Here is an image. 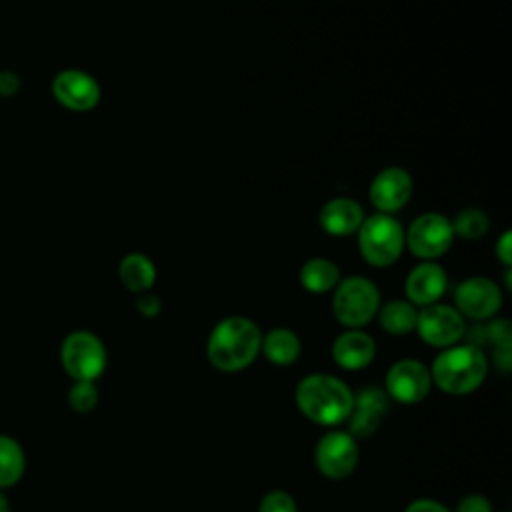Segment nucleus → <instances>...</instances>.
Returning <instances> with one entry per match:
<instances>
[{
  "mask_svg": "<svg viewBox=\"0 0 512 512\" xmlns=\"http://www.w3.org/2000/svg\"><path fill=\"white\" fill-rule=\"evenodd\" d=\"M262 332L246 316L222 318L210 332L206 356L220 372H240L248 368L260 354Z\"/></svg>",
  "mask_w": 512,
  "mask_h": 512,
  "instance_id": "1",
  "label": "nucleus"
},
{
  "mask_svg": "<svg viewBox=\"0 0 512 512\" xmlns=\"http://www.w3.org/2000/svg\"><path fill=\"white\" fill-rule=\"evenodd\" d=\"M298 410L314 424L338 426L348 420L354 406L350 386L332 374H308L294 392Z\"/></svg>",
  "mask_w": 512,
  "mask_h": 512,
  "instance_id": "2",
  "label": "nucleus"
},
{
  "mask_svg": "<svg viewBox=\"0 0 512 512\" xmlns=\"http://www.w3.org/2000/svg\"><path fill=\"white\" fill-rule=\"evenodd\" d=\"M428 370L436 388L452 396H462L482 386L488 374V358L478 346L468 342L454 344L442 348Z\"/></svg>",
  "mask_w": 512,
  "mask_h": 512,
  "instance_id": "3",
  "label": "nucleus"
},
{
  "mask_svg": "<svg viewBox=\"0 0 512 512\" xmlns=\"http://www.w3.org/2000/svg\"><path fill=\"white\" fill-rule=\"evenodd\" d=\"M356 234L362 258L376 268L392 266L404 250L402 224L390 214L376 212L364 218Z\"/></svg>",
  "mask_w": 512,
  "mask_h": 512,
  "instance_id": "4",
  "label": "nucleus"
},
{
  "mask_svg": "<svg viewBox=\"0 0 512 512\" xmlns=\"http://www.w3.org/2000/svg\"><path fill=\"white\" fill-rule=\"evenodd\" d=\"M380 308V292L376 284L364 276H348L340 280L332 296L334 318L346 328H362Z\"/></svg>",
  "mask_w": 512,
  "mask_h": 512,
  "instance_id": "5",
  "label": "nucleus"
},
{
  "mask_svg": "<svg viewBox=\"0 0 512 512\" xmlns=\"http://www.w3.org/2000/svg\"><path fill=\"white\" fill-rule=\"evenodd\" d=\"M60 364L74 382H96L108 364L106 346L94 332L74 330L60 344Z\"/></svg>",
  "mask_w": 512,
  "mask_h": 512,
  "instance_id": "6",
  "label": "nucleus"
},
{
  "mask_svg": "<svg viewBox=\"0 0 512 512\" xmlns=\"http://www.w3.org/2000/svg\"><path fill=\"white\" fill-rule=\"evenodd\" d=\"M358 458V440L348 430H328L314 448V464L330 480L348 478L356 470Z\"/></svg>",
  "mask_w": 512,
  "mask_h": 512,
  "instance_id": "7",
  "label": "nucleus"
},
{
  "mask_svg": "<svg viewBox=\"0 0 512 512\" xmlns=\"http://www.w3.org/2000/svg\"><path fill=\"white\" fill-rule=\"evenodd\" d=\"M454 240L452 222L440 212L420 214L404 232V244L422 260H434L448 252Z\"/></svg>",
  "mask_w": 512,
  "mask_h": 512,
  "instance_id": "8",
  "label": "nucleus"
},
{
  "mask_svg": "<svg viewBox=\"0 0 512 512\" xmlns=\"http://www.w3.org/2000/svg\"><path fill=\"white\" fill-rule=\"evenodd\" d=\"M414 330L428 346L448 348L466 336V322L454 306L436 302L418 310Z\"/></svg>",
  "mask_w": 512,
  "mask_h": 512,
  "instance_id": "9",
  "label": "nucleus"
},
{
  "mask_svg": "<svg viewBox=\"0 0 512 512\" xmlns=\"http://www.w3.org/2000/svg\"><path fill=\"white\" fill-rule=\"evenodd\" d=\"M432 388V378L428 366L414 358L396 360L384 380V392L390 400L400 404H418L422 402Z\"/></svg>",
  "mask_w": 512,
  "mask_h": 512,
  "instance_id": "10",
  "label": "nucleus"
},
{
  "mask_svg": "<svg viewBox=\"0 0 512 512\" xmlns=\"http://www.w3.org/2000/svg\"><path fill=\"white\" fill-rule=\"evenodd\" d=\"M50 92L62 108L72 112L94 110L102 96L98 80L80 68H64L56 72Z\"/></svg>",
  "mask_w": 512,
  "mask_h": 512,
  "instance_id": "11",
  "label": "nucleus"
},
{
  "mask_svg": "<svg viewBox=\"0 0 512 512\" xmlns=\"http://www.w3.org/2000/svg\"><path fill=\"white\" fill-rule=\"evenodd\" d=\"M456 310L464 318L490 320L502 306V292L498 284L486 276H470L454 290Z\"/></svg>",
  "mask_w": 512,
  "mask_h": 512,
  "instance_id": "12",
  "label": "nucleus"
},
{
  "mask_svg": "<svg viewBox=\"0 0 512 512\" xmlns=\"http://www.w3.org/2000/svg\"><path fill=\"white\" fill-rule=\"evenodd\" d=\"M412 188V176L404 168L388 166L374 176L368 196L378 212L392 214L406 206L412 196Z\"/></svg>",
  "mask_w": 512,
  "mask_h": 512,
  "instance_id": "13",
  "label": "nucleus"
},
{
  "mask_svg": "<svg viewBox=\"0 0 512 512\" xmlns=\"http://www.w3.org/2000/svg\"><path fill=\"white\" fill-rule=\"evenodd\" d=\"M388 404H390V398L378 386H368L358 394H354V406L346 420L348 432L356 440L372 436L378 430L384 414L388 412Z\"/></svg>",
  "mask_w": 512,
  "mask_h": 512,
  "instance_id": "14",
  "label": "nucleus"
},
{
  "mask_svg": "<svg viewBox=\"0 0 512 512\" xmlns=\"http://www.w3.org/2000/svg\"><path fill=\"white\" fill-rule=\"evenodd\" d=\"M446 288L448 276L444 268L432 260H422L418 266H414L404 284L408 302L422 308L436 304L444 296Z\"/></svg>",
  "mask_w": 512,
  "mask_h": 512,
  "instance_id": "15",
  "label": "nucleus"
},
{
  "mask_svg": "<svg viewBox=\"0 0 512 512\" xmlns=\"http://www.w3.org/2000/svg\"><path fill=\"white\" fill-rule=\"evenodd\" d=\"M376 356V342L360 328H348L332 342V360L350 372L362 370L372 364Z\"/></svg>",
  "mask_w": 512,
  "mask_h": 512,
  "instance_id": "16",
  "label": "nucleus"
},
{
  "mask_svg": "<svg viewBox=\"0 0 512 512\" xmlns=\"http://www.w3.org/2000/svg\"><path fill=\"white\" fill-rule=\"evenodd\" d=\"M364 210L354 198L346 196H336L330 198L318 214V222L328 232L330 236H350L356 234L362 220H364Z\"/></svg>",
  "mask_w": 512,
  "mask_h": 512,
  "instance_id": "17",
  "label": "nucleus"
},
{
  "mask_svg": "<svg viewBox=\"0 0 512 512\" xmlns=\"http://www.w3.org/2000/svg\"><path fill=\"white\" fill-rule=\"evenodd\" d=\"M260 352L266 356L268 362L276 366L294 364L302 352V342L290 328H272L270 332L262 334Z\"/></svg>",
  "mask_w": 512,
  "mask_h": 512,
  "instance_id": "18",
  "label": "nucleus"
},
{
  "mask_svg": "<svg viewBox=\"0 0 512 512\" xmlns=\"http://www.w3.org/2000/svg\"><path fill=\"white\" fill-rule=\"evenodd\" d=\"M118 276L124 288L136 294H144L152 288L156 280V266L148 256L140 252H132L122 258L118 266Z\"/></svg>",
  "mask_w": 512,
  "mask_h": 512,
  "instance_id": "19",
  "label": "nucleus"
},
{
  "mask_svg": "<svg viewBox=\"0 0 512 512\" xmlns=\"http://www.w3.org/2000/svg\"><path fill=\"white\" fill-rule=\"evenodd\" d=\"M376 316L384 332L392 336H406L416 328L418 310L408 300H388L384 306L378 308Z\"/></svg>",
  "mask_w": 512,
  "mask_h": 512,
  "instance_id": "20",
  "label": "nucleus"
},
{
  "mask_svg": "<svg viewBox=\"0 0 512 512\" xmlns=\"http://www.w3.org/2000/svg\"><path fill=\"white\" fill-rule=\"evenodd\" d=\"M300 284L312 294H324L336 288L340 282L338 266L328 258H310L300 268Z\"/></svg>",
  "mask_w": 512,
  "mask_h": 512,
  "instance_id": "21",
  "label": "nucleus"
},
{
  "mask_svg": "<svg viewBox=\"0 0 512 512\" xmlns=\"http://www.w3.org/2000/svg\"><path fill=\"white\" fill-rule=\"evenodd\" d=\"M24 472L26 452L22 444L8 434H0V490L16 486Z\"/></svg>",
  "mask_w": 512,
  "mask_h": 512,
  "instance_id": "22",
  "label": "nucleus"
},
{
  "mask_svg": "<svg viewBox=\"0 0 512 512\" xmlns=\"http://www.w3.org/2000/svg\"><path fill=\"white\" fill-rule=\"evenodd\" d=\"M450 222H452L454 236H460V238H466V240H476V238L484 236L490 228V218L480 208L460 210L456 214V218L450 220Z\"/></svg>",
  "mask_w": 512,
  "mask_h": 512,
  "instance_id": "23",
  "label": "nucleus"
},
{
  "mask_svg": "<svg viewBox=\"0 0 512 512\" xmlns=\"http://www.w3.org/2000/svg\"><path fill=\"white\" fill-rule=\"evenodd\" d=\"M98 398H100V392H98L96 382L78 380L68 390V404L78 414L92 412L96 408V404H98Z\"/></svg>",
  "mask_w": 512,
  "mask_h": 512,
  "instance_id": "24",
  "label": "nucleus"
},
{
  "mask_svg": "<svg viewBox=\"0 0 512 512\" xmlns=\"http://www.w3.org/2000/svg\"><path fill=\"white\" fill-rule=\"evenodd\" d=\"M258 512H298V506L290 492L270 490L260 498Z\"/></svg>",
  "mask_w": 512,
  "mask_h": 512,
  "instance_id": "25",
  "label": "nucleus"
},
{
  "mask_svg": "<svg viewBox=\"0 0 512 512\" xmlns=\"http://www.w3.org/2000/svg\"><path fill=\"white\" fill-rule=\"evenodd\" d=\"M484 336L488 342H492L496 348H508L512 346V326L508 320L498 318L484 326Z\"/></svg>",
  "mask_w": 512,
  "mask_h": 512,
  "instance_id": "26",
  "label": "nucleus"
},
{
  "mask_svg": "<svg viewBox=\"0 0 512 512\" xmlns=\"http://www.w3.org/2000/svg\"><path fill=\"white\" fill-rule=\"evenodd\" d=\"M454 512H492V504L484 494H466L460 498Z\"/></svg>",
  "mask_w": 512,
  "mask_h": 512,
  "instance_id": "27",
  "label": "nucleus"
},
{
  "mask_svg": "<svg viewBox=\"0 0 512 512\" xmlns=\"http://www.w3.org/2000/svg\"><path fill=\"white\" fill-rule=\"evenodd\" d=\"M22 88V78L14 70H0V96L2 98H12L20 92Z\"/></svg>",
  "mask_w": 512,
  "mask_h": 512,
  "instance_id": "28",
  "label": "nucleus"
},
{
  "mask_svg": "<svg viewBox=\"0 0 512 512\" xmlns=\"http://www.w3.org/2000/svg\"><path fill=\"white\" fill-rule=\"evenodd\" d=\"M136 308H138V312H140L142 316H146V318H154V316H158V314H160V310H162V302H160V298H158L156 294H148V292H144V294H140V296H138V300H136Z\"/></svg>",
  "mask_w": 512,
  "mask_h": 512,
  "instance_id": "29",
  "label": "nucleus"
},
{
  "mask_svg": "<svg viewBox=\"0 0 512 512\" xmlns=\"http://www.w3.org/2000/svg\"><path fill=\"white\" fill-rule=\"evenodd\" d=\"M404 512H452L448 510L442 502L432 500V498H416L412 500Z\"/></svg>",
  "mask_w": 512,
  "mask_h": 512,
  "instance_id": "30",
  "label": "nucleus"
},
{
  "mask_svg": "<svg viewBox=\"0 0 512 512\" xmlns=\"http://www.w3.org/2000/svg\"><path fill=\"white\" fill-rule=\"evenodd\" d=\"M496 256L504 266H510L512 262V238H510V230H506L498 242H496Z\"/></svg>",
  "mask_w": 512,
  "mask_h": 512,
  "instance_id": "31",
  "label": "nucleus"
},
{
  "mask_svg": "<svg viewBox=\"0 0 512 512\" xmlns=\"http://www.w3.org/2000/svg\"><path fill=\"white\" fill-rule=\"evenodd\" d=\"M494 360H496L498 368H502L504 372H508L510 366H512V346H508V348H496V350H494Z\"/></svg>",
  "mask_w": 512,
  "mask_h": 512,
  "instance_id": "32",
  "label": "nucleus"
},
{
  "mask_svg": "<svg viewBox=\"0 0 512 512\" xmlns=\"http://www.w3.org/2000/svg\"><path fill=\"white\" fill-rule=\"evenodd\" d=\"M0 512H10V500L2 490H0Z\"/></svg>",
  "mask_w": 512,
  "mask_h": 512,
  "instance_id": "33",
  "label": "nucleus"
}]
</instances>
